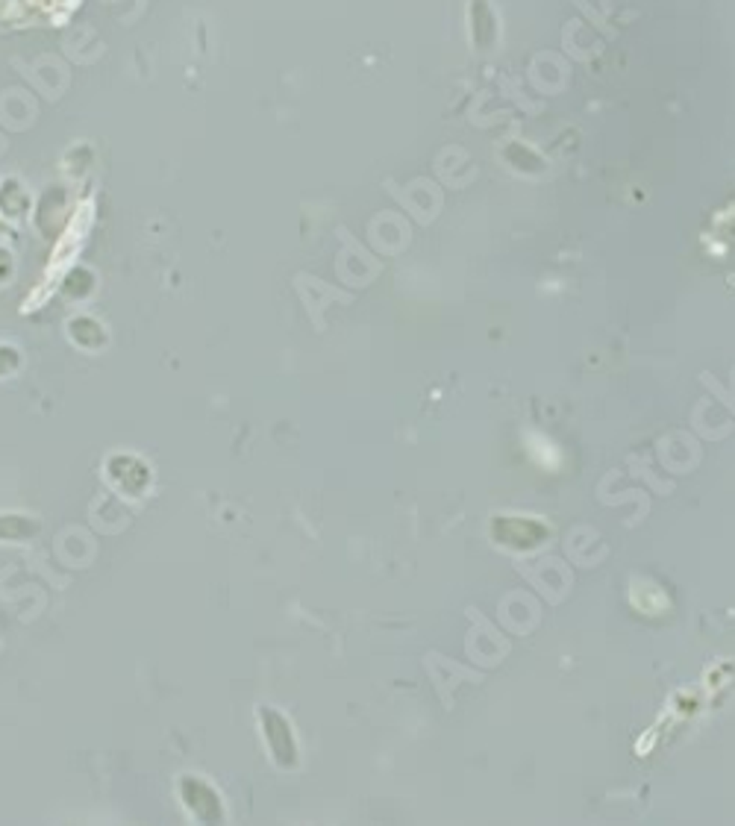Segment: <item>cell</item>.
<instances>
[{"label": "cell", "mask_w": 735, "mask_h": 826, "mask_svg": "<svg viewBox=\"0 0 735 826\" xmlns=\"http://www.w3.org/2000/svg\"><path fill=\"white\" fill-rule=\"evenodd\" d=\"M182 800L201 820H221V803L215 791L203 785L201 779H182Z\"/></svg>", "instance_id": "obj_1"}, {"label": "cell", "mask_w": 735, "mask_h": 826, "mask_svg": "<svg viewBox=\"0 0 735 826\" xmlns=\"http://www.w3.org/2000/svg\"><path fill=\"white\" fill-rule=\"evenodd\" d=\"M262 724H265V738L271 744L274 756H277L280 764H295V741L292 732H288V724L277 712H262Z\"/></svg>", "instance_id": "obj_2"}]
</instances>
